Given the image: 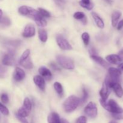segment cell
Segmentation results:
<instances>
[{
  "mask_svg": "<svg viewBox=\"0 0 123 123\" xmlns=\"http://www.w3.org/2000/svg\"><path fill=\"white\" fill-rule=\"evenodd\" d=\"M100 103L103 108L110 112L112 114H118V113H123V109L114 100L111 99L108 102L106 100L100 98Z\"/></svg>",
  "mask_w": 123,
  "mask_h": 123,
  "instance_id": "1",
  "label": "cell"
},
{
  "mask_svg": "<svg viewBox=\"0 0 123 123\" xmlns=\"http://www.w3.org/2000/svg\"><path fill=\"white\" fill-rule=\"evenodd\" d=\"M80 104V98L74 96L68 97L64 102V108L66 112H72L74 111Z\"/></svg>",
  "mask_w": 123,
  "mask_h": 123,
  "instance_id": "2",
  "label": "cell"
},
{
  "mask_svg": "<svg viewBox=\"0 0 123 123\" xmlns=\"http://www.w3.org/2000/svg\"><path fill=\"white\" fill-rule=\"evenodd\" d=\"M18 12L21 15L28 16L32 19H34L40 14L38 11L32 7L26 6H20L18 9Z\"/></svg>",
  "mask_w": 123,
  "mask_h": 123,
  "instance_id": "3",
  "label": "cell"
},
{
  "mask_svg": "<svg viewBox=\"0 0 123 123\" xmlns=\"http://www.w3.org/2000/svg\"><path fill=\"white\" fill-rule=\"evenodd\" d=\"M56 58L59 64L63 68L68 70H72L74 68V62L70 58L63 55H58Z\"/></svg>",
  "mask_w": 123,
  "mask_h": 123,
  "instance_id": "4",
  "label": "cell"
},
{
  "mask_svg": "<svg viewBox=\"0 0 123 123\" xmlns=\"http://www.w3.org/2000/svg\"><path fill=\"white\" fill-rule=\"evenodd\" d=\"M84 112L90 118L96 117L97 115V108L96 105L93 102H90L84 109Z\"/></svg>",
  "mask_w": 123,
  "mask_h": 123,
  "instance_id": "5",
  "label": "cell"
},
{
  "mask_svg": "<svg viewBox=\"0 0 123 123\" xmlns=\"http://www.w3.org/2000/svg\"><path fill=\"white\" fill-rule=\"evenodd\" d=\"M109 72V76L112 80L115 82H120V77L121 76V72L118 68L115 67H109L108 68Z\"/></svg>",
  "mask_w": 123,
  "mask_h": 123,
  "instance_id": "6",
  "label": "cell"
},
{
  "mask_svg": "<svg viewBox=\"0 0 123 123\" xmlns=\"http://www.w3.org/2000/svg\"><path fill=\"white\" fill-rule=\"evenodd\" d=\"M56 39L58 45L62 50H70L72 49V46L70 44L68 41L61 35H58L56 36Z\"/></svg>",
  "mask_w": 123,
  "mask_h": 123,
  "instance_id": "7",
  "label": "cell"
},
{
  "mask_svg": "<svg viewBox=\"0 0 123 123\" xmlns=\"http://www.w3.org/2000/svg\"><path fill=\"white\" fill-rule=\"evenodd\" d=\"M2 61V64L4 66H13L15 63V59H14V52H13V50H11L8 54H6V55H4Z\"/></svg>",
  "mask_w": 123,
  "mask_h": 123,
  "instance_id": "8",
  "label": "cell"
},
{
  "mask_svg": "<svg viewBox=\"0 0 123 123\" xmlns=\"http://www.w3.org/2000/svg\"><path fill=\"white\" fill-rule=\"evenodd\" d=\"M36 34V29L33 24H29L26 25L24 31L22 33V36L25 38H30L35 36Z\"/></svg>",
  "mask_w": 123,
  "mask_h": 123,
  "instance_id": "9",
  "label": "cell"
},
{
  "mask_svg": "<svg viewBox=\"0 0 123 123\" xmlns=\"http://www.w3.org/2000/svg\"><path fill=\"white\" fill-rule=\"evenodd\" d=\"M111 88H110L104 82L103 86H102V89L100 90L99 92L100 96L102 99L104 100H106L108 99V97L111 93Z\"/></svg>",
  "mask_w": 123,
  "mask_h": 123,
  "instance_id": "10",
  "label": "cell"
},
{
  "mask_svg": "<svg viewBox=\"0 0 123 123\" xmlns=\"http://www.w3.org/2000/svg\"><path fill=\"white\" fill-rule=\"evenodd\" d=\"M25 73L22 68L16 67L13 73V78L16 81H21L25 78Z\"/></svg>",
  "mask_w": 123,
  "mask_h": 123,
  "instance_id": "11",
  "label": "cell"
},
{
  "mask_svg": "<svg viewBox=\"0 0 123 123\" xmlns=\"http://www.w3.org/2000/svg\"><path fill=\"white\" fill-rule=\"evenodd\" d=\"M34 82L35 84L42 91H44L45 90V86H46V84L45 81H44V79L42 76L39 75L35 76L34 77Z\"/></svg>",
  "mask_w": 123,
  "mask_h": 123,
  "instance_id": "12",
  "label": "cell"
},
{
  "mask_svg": "<svg viewBox=\"0 0 123 123\" xmlns=\"http://www.w3.org/2000/svg\"><path fill=\"white\" fill-rule=\"evenodd\" d=\"M38 72H39L40 75L42 76V77L45 78L48 80H50V79L52 78V75L51 72L46 67H44V66L40 67L38 69Z\"/></svg>",
  "mask_w": 123,
  "mask_h": 123,
  "instance_id": "13",
  "label": "cell"
},
{
  "mask_svg": "<svg viewBox=\"0 0 123 123\" xmlns=\"http://www.w3.org/2000/svg\"><path fill=\"white\" fill-rule=\"evenodd\" d=\"M107 61L112 64H119L121 61V58L119 55L116 54H111L106 57Z\"/></svg>",
  "mask_w": 123,
  "mask_h": 123,
  "instance_id": "14",
  "label": "cell"
},
{
  "mask_svg": "<svg viewBox=\"0 0 123 123\" xmlns=\"http://www.w3.org/2000/svg\"><path fill=\"white\" fill-rule=\"evenodd\" d=\"M112 89H113V90L115 92V94L117 95L118 97L119 98H121L123 96V89L121 86V84H120V82H117L115 83L114 85L112 86Z\"/></svg>",
  "mask_w": 123,
  "mask_h": 123,
  "instance_id": "15",
  "label": "cell"
},
{
  "mask_svg": "<svg viewBox=\"0 0 123 123\" xmlns=\"http://www.w3.org/2000/svg\"><path fill=\"white\" fill-rule=\"evenodd\" d=\"M121 15H122V13L119 10H115L113 12L112 14V25L113 27L117 26Z\"/></svg>",
  "mask_w": 123,
  "mask_h": 123,
  "instance_id": "16",
  "label": "cell"
},
{
  "mask_svg": "<svg viewBox=\"0 0 123 123\" xmlns=\"http://www.w3.org/2000/svg\"><path fill=\"white\" fill-rule=\"evenodd\" d=\"M91 57L94 61H95L96 62H97L98 64L101 65L102 67H105V68H108V67H109V64H108V62H107V61H106L104 59L102 58V57H100V56H97V55H91Z\"/></svg>",
  "mask_w": 123,
  "mask_h": 123,
  "instance_id": "17",
  "label": "cell"
},
{
  "mask_svg": "<svg viewBox=\"0 0 123 123\" xmlns=\"http://www.w3.org/2000/svg\"><path fill=\"white\" fill-rule=\"evenodd\" d=\"M91 15H92V18H93L95 22H96L97 26H98V28H103L105 27V24L102 18H101L97 13H95V12H92V13H91Z\"/></svg>",
  "mask_w": 123,
  "mask_h": 123,
  "instance_id": "18",
  "label": "cell"
},
{
  "mask_svg": "<svg viewBox=\"0 0 123 123\" xmlns=\"http://www.w3.org/2000/svg\"><path fill=\"white\" fill-rule=\"evenodd\" d=\"M49 123H61V119L58 114L56 112H52L48 117Z\"/></svg>",
  "mask_w": 123,
  "mask_h": 123,
  "instance_id": "19",
  "label": "cell"
},
{
  "mask_svg": "<svg viewBox=\"0 0 123 123\" xmlns=\"http://www.w3.org/2000/svg\"><path fill=\"white\" fill-rule=\"evenodd\" d=\"M19 64L24 67H25V68H27V69H31L33 67V64H32V62H31L30 56L26 59H25V60H24V61H19Z\"/></svg>",
  "mask_w": 123,
  "mask_h": 123,
  "instance_id": "20",
  "label": "cell"
},
{
  "mask_svg": "<svg viewBox=\"0 0 123 123\" xmlns=\"http://www.w3.org/2000/svg\"><path fill=\"white\" fill-rule=\"evenodd\" d=\"M35 22L37 24V25H38L39 26L41 27H44V26H46L47 22L46 21L45 19L43 18V17L40 14L34 19Z\"/></svg>",
  "mask_w": 123,
  "mask_h": 123,
  "instance_id": "21",
  "label": "cell"
},
{
  "mask_svg": "<svg viewBox=\"0 0 123 123\" xmlns=\"http://www.w3.org/2000/svg\"><path fill=\"white\" fill-rule=\"evenodd\" d=\"M74 18H75L76 19H78V20H81L82 21V22L84 24H86V16L85 15L83 12H78L74 13V15H73Z\"/></svg>",
  "mask_w": 123,
  "mask_h": 123,
  "instance_id": "22",
  "label": "cell"
},
{
  "mask_svg": "<svg viewBox=\"0 0 123 123\" xmlns=\"http://www.w3.org/2000/svg\"><path fill=\"white\" fill-rule=\"evenodd\" d=\"M38 37L42 42H46L48 40V34L44 29L38 30Z\"/></svg>",
  "mask_w": 123,
  "mask_h": 123,
  "instance_id": "23",
  "label": "cell"
},
{
  "mask_svg": "<svg viewBox=\"0 0 123 123\" xmlns=\"http://www.w3.org/2000/svg\"><path fill=\"white\" fill-rule=\"evenodd\" d=\"M16 114H18L19 115H20V116L24 117L26 118V117H28L30 115V111H29L27 109H26L25 108H24V107L22 106L21 108H20L18 109V112H17Z\"/></svg>",
  "mask_w": 123,
  "mask_h": 123,
  "instance_id": "24",
  "label": "cell"
},
{
  "mask_svg": "<svg viewBox=\"0 0 123 123\" xmlns=\"http://www.w3.org/2000/svg\"><path fill=\"white\" fill-rule=\"evenodd\" d=\"M54 88L59 95L62 96V93H63V88L60 83L58 82L54 83Z\"/></svg>",
  "mask_w": 123,
  "mask_h": 123,
  "instance_id": "25",
  "label": "cell"
},
{
  "mask_svg": "<svg viewBox=\"0 0 123 123\" xmlns=\"http://www.w3.org/2000/svg\"><path fill=\"white\" fill-rule=\"evenodd\" d=\"M11 24V21L9 18L6 17H1L0 18V25L2 26H8Z\"/></svg>",
  "mask_w": 123,
  "mask_h": 123,
  "instance_id": "26",
  "label": "cell"
},
{
  "mask_svg": "<svg viewBox=\"0 0 123 123\" xmlns=\"http://www.w3.org/2000/svg\"><path fill=\"white\" fill-rule=\"evenodd\" d=\"M22 106L26 109H27L28 111L31 112V108H32V104H31V102L30 101V100L28 97H26L25 98V100H24V105H23Z\"/></svg>",
  "mask_w": 123,
  "mask_h": 123,
  "instance_id": "27",
  "label": "cell"
},
{
  "mask_svg": "<svg viewBox=\"0 0 123 123\" xmlns=\"http://www.w3.org/2000/svg\"><path fill=\"white\" fill-rule=\"evenodd\" d=\"M82 38L84 44L87 46L90 42V35H89V34L88 32H84L82 34Z\"/></svg>",
  "mask_w": 123,
  "mask_h": 123,
  "instance_id": "28",
  "label": "cell"
},
{
  "mask_svg": "<svg viewBox=\"0 0 123 123\" xmlns=\"http://www.w3.org/2000/svg\"><path fill=\"white\" fill-rule=\"evenodd\" d=\"M38 11L40 14L43 17H45V18H50V13L48 11H47L46 10L44 9V8H38Z\"/></svg>",
  "mask_w": 123,
  "mask_h": 123,
  "instance_id": "29",
  "label": "cell"
},
{
  "mask_svg": "<svg viewBox=\"0 0 123 123\" xmlns=\"http://www.w3.org/2000/svg\"><path fill=\"white\" fill-rule=\"evenodd\" d=\"M88 97V93L86 89L84 88L83 89V96L82 98L80 99V103H81V104L85 103L86 102V100H87Z\"/></svg>",
  "mask_w": 123,
  "mask_h": 123,
  "instance_id": "30",
  "label": "cell"
},
{
  "mask_svg": "<svg viewBox=\"0 0 123 123\" xmlns=\"http://www.w3.org/2000/svg\"><path fill=\"white\" fill-rule=\"evenodd\" d=\"M0 112L3 114L4 115H9V111L7 109V107L1 103H0Z\"/></svg>",
  "mask_w": 123,
  "mask_h": 123,
  "instance_id": "31",
  "label": "cell"
},
{
  "mask_svg": "<svg viewBox=\"0 0 123 123\" xmlns=\"http://www.w3.org/2000/svg\"><path fill=\"white\" fill-rule=\"evenodd\" d=\"M79 4L80 5L81 7H84V8L88 10H92L94 7V4L92 2H90V3L88 4H85L81 2V1H80V2H79Z\"/></svg>",
  "mask_w": 123,
  "mask_h": 123,
  "instance_id": "32",
  "label": "cell"
},
{
  "mask_svg": "<svg viewBox=\"0 0 123 123\" xmlns=\"http://www.w3.org/2000/svg\"><path fill=\"white\" fill-rule=\"evenodd\" d=\"M30 49H26L25 51L24 52V53L22 54V55H21L20 58V60H19V61H22L25 60V59H26L27 58H28L30 56Z\"/></svg>",
  "mask_w": 123,
  "mask_h": 123,
  "instance_id": "33",
  "label": "cell"
},
{
  "mask_svg": "<svg viewBox=\"0 0 123 123\" xmlns=\"http://www.w3.org/2000/svg\"><path fill=\"white\" fill-rule=\"evenodd\" d=\"M7 72V69L4 66H2L0 64V78H4Z\"/></svg>",
  "mask_w": 123,
  "mask_h": 123,
  "instance_id": "34",
  "label": "cell"
},
{
  "mask_svg": "<svg viewBox=\"0 0 123 123\" xmlns=\"http://www.w3.org/2000/svg\"><path fill=\"white\" fill-rule=\"evenodd\" d=\"M16 118H18V120H19V121L21 123H28V120H26L25 117L20 116V115H19L17 114H16Z\"/></svg>",
  "mask_w": 123,
  "mask_h": 123,
  "instance_id": "35",
  "label": "cell"
},
{
  "mask_svg": "<svg viewBox=\"0 0 123 123\" xmlns=\"http://www.w3.org/2000/svg\"><path fill=\"white\" fill-rule=\"evenodd\" d=\"M1 101H2V103L6 104V103H8V96H7L6 94H2L1 96Z\"/></svg>",
  "mask_w": 123,
  "mask_h": 123,
  "instance_id": "36",
  "label": "cell"
},
{
  "mask_svg": "<svg viewBox=\"0 0 123 123\" xmlns=\"http://www.w3.org/2000/svg\"><path fill=\"white\" fill-rule=\"evenodd\" d=\"M112 117L115 120H123V113H118V114H112Z\"/></svg>",
  "mask_w": 123,
  "mask_h": 123,
  "instance_id": "37",
  "label": "cell"
},
{
  "mask_svg": "<svg viewBox=\"0 0 123 123\" xmlns=\"http://www.w3.org/2000/svg\"><path fill=\"white\" fill-rule=\"evenodd\" d=\"M86 118L85 116H81L77 119L76 123H86Z\"/></svg>",
  "mask_w": 123,
  "mask_h": 123,
  "instance_id": "38",
  "label": "cell"
},
{
  "mask_svg": "<svg viewBox=\"0 0 123 123\" xmlns=\"http://www.w3.org/2000/svg\"><path fill=\"white\" fill-rule=\"evenodd\" d=\"M50 67H51V68H53L54 70H60V68H59L58 66L55 62H51V63L50 64Z\"/></svg>",
  "mask_w": 123,
  "mask_h": 123,
  "instance_id": "39",
  "label": "cell"
},
{
  "mask_svg": "<svg viewBox=\"0 0 123 123\" xmlns=\"http://www.w3.org/2000/svg\"><path fill=\"white\" fill-rule=\"evenodd\" d=\"M54 1H55V3L60 7H62L64 4V1L63 0H54Z\"/></svg>",
  "mask_w": 123,
  "mask_h": 123,
  "instance_id": "40",
  "label": "cell"
},
{
  "mask_svg": "<svg viewBox=\"0 0 123 123\" xmlns=\"http://www.w3.org/2000/svg\"><path fill=\"white\" fill-rule=\"evenodd\" d=\"M123 28V19L120 20L119 22H118L117 24V30H120Z\"/></svg>",
  "mask_w": 123,
  "mask_h": 123,
  "instance_id": "41",
  "label": "cell"
},
{
  "mask_svg": "<svg viewBox=\"0 0 123 123\" xmlns=\"http://www.w3.org/2000/svg\"><path fill=\"white\" fill-rule=\"evenodd\" d=\"M118 69H120L121 71H123V62L118 65Z\"/></svg>",
  "mask_w": 123,
  "mask_h": 123,
  "instance_id": "42",
  "label": "cell"
},
{
  "mask_svg": "<svg viewBox=\"0 0 123 123\" xmlns=\"http://www.w3.org/2000/svg\"><path fill=\"white\" fill-rule=\"evenodd\" d=\"M80 1L82 2H84V3H85V4H88V3H90V2H90V0H81Z\"/></svg>",
  "mask_w": 123,
  "mask_h": 123,
  "instance_id": "43",
  "label": "cell"
},
{
  "mask_svg": "<svg viewBox=\"0 0 123 123\" xmlns=\"http://www.w3.org/2000/svg\"><path fill=\"white\" fill-rule=\"evenodd\" d=\"M61 123H68V122L67 121V120H64V119H61Z\"/></svg>",
  "mask_w": 123,
  "mask_h": 123,
  "instance_id": "44",
  "label": "cell"
},
{
  "mask_svg": "<svg viewBox=\"0 0 123 123\" xmlns=\"http://www.w3.org/2000/svg\"><path fill=\"white\" fill-rule=\"evenodd\" d=\"M107 2H108L109 4H112V0H105Z\"/></svg>",
  "mask_w": 123,
  "mask_h": 123,
  "instance_id": "45",
  "label": "cell"
},
{
  "mask_svg": "<svg viewBox=\"0 0 123 123\" xmlns=\"http://www.w3.org/2000/svg\"><path fill=\"white\" fill-rule=\"evenodd\" d=\"M2 11L0 9V18L2 17Z\"/></svg>",
  "mask_w": 123,
  "mask_h": 123,
  "instance_id": "46",
  "label": "cell"
},
{
  "mask_svg": "<svg viewBox=\"0 0 123 123\" xmlns=\"http://www.w3.org/2000/svg\"><path fill=\"white\" fill-rule=\"evenodd\" d=\"M109 123H117L116 121H111L109 122Z\"/></svg>",
  "mask_w": 123,
  "mask_h": 123,
  "instance_id": "47",
  "label": "cell"
}]
</instances>
